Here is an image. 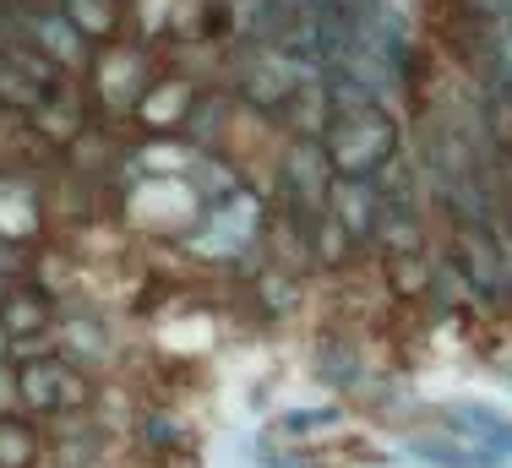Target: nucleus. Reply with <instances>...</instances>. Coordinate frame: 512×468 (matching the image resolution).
Returning <instances> with one entry per match:
<instances>
[{
    "mask_svg": "<svg viewBox=\"0 0 512 468\" xmlns=\"http://www.w3.org/2000/svg\"><path fill=\"white\" fill-rule=\"evenodd\" d=\"M197 158H202V147H191V142L175 131V137L148 142L137 158H131V164L148 169V175H191V169H197Z\"/></svg>",
    "mask_w": 512,
    "mask_h": 468,
    "instance_id": "4468645a",
    "label": "nucleus"
},
{
    "mask_svg": "<svg viewBox=\"0 0 512 468\" xmlns=\"http://www.w3.org/2000/svg\"><path fill=\"white\" fill-rule=\"evenodd\" d=\"M387 267H393V289L398 294H425L431 289V262L420 256H387Z\"/></svg>",
    "mask_w": 512,
    "mask_h": 468,
    "instance_id": "2eb2a0df",
    "label": "nucleus"
},
{
    "mask_svg": "<svg viewBox=\"0 0 512 468\" xmlns=\"http://www.w3.org/2000/svg\"><path fill=\"white\" fill-rule=\"evenodd\" d=\"M382 218H376V245L387 256H420L425 251V213H420V191H414V169L404 164V153L382 169Z\"/></svg>",
    "mask_w": 512,
    "mask_h": 468,
    "instance_id": "39448f33",
    "label": "nucleus"
},
{
    "mask_svg": "<svg viewBox=\"0 0 512 468\" xmlns=\"http://www.w3.org/2000/svg\"><path fill=\"white\" fill-rule=\"evenodd\" d=\"M322 147L338 175H382L404 153V137H398V120L382 109V98H365V104H338L327 115Z\"/></svg>",
    "mask_w": 512,
    "mask_h": 468,
    "instance_id": "f257e3e1",
    "label": "nucleus"
},
{
    "mask_svg": "<svg viewBox=\"0 0 512 468\" xmlns=\"http://www.w3.org/2000/svg\"><path fill=\"white\" fill-rule=\"evenodd\" d=\"M306 71H327V66H300V60H289L278 44L256 39L251 55L240 60V98H246L251 109H262V115H289V98H295Z\"/></svg>",
    "mask_w": 512,
    "mask_h": 468,
    "instance_id": "423d86ee",
    "label": "nucleus"
},
{
    "mask_svg": "<svg viewBox=\"0 0 512 468\" xmlns=\"http://www.w3.org/2000/svg\"><path fill=\"white\" fill-rule=\"evenodd\" d=\"M0 327L11 332V343H22V338H55V305H50V294L17 283V289L6 294V305H0Z\"/></svg>",
    "mask_w": 512,
    "mask_h": 468,
    "instance_id": "9b49d317",
    "label": "nucleus"
},
{
    "mask_svg": "<svg viewBox=\"0 0 512 468\" xmlns=\"http://www.w3.org/2000/svg\"><path fill=\"white\" fill-rule=\"evenodd\" d=\"M93 398V381L66 360V354H33V360H17V403L44 420L55 414H77L82 403Z\"/></svg>",
    "mask_w": 512,
    "mask_h": 468,
    "instance_id": "20e7f679",
    "label": "nucleus"
},
{
    "mask_svg": "<svg viewBox=\"0 0 512 468\" xmlns=\"http://www.w3.org/2000/svg\"><path fill=\"white\" fill-rule=\"evenodd\" d=\"M28 262H33V245H17V240H6V234H0V273L17 278Z\"/></svg>",
    "mask_w": 512,
    "mask_h": 468,
    "instance_id": "dca6fc26",
    "label": "nucleus"
},
{
    "mask_svg": "<svg viewBox=\"0 0 512 468\" xmlns=\"http://www.w3.org/2000/svg\"><path fill=\"white\" fill-rule=\"evenodd\" d=\"M153 55H148V39L142 44H115L99 49V55L88 60V93L93 104L109 109V115H131L137 109V98L153 88Z\"/></svg>",
    "mask_w": 512,
    "mask_h": 468,
    "instance_id": "7ed1b4c3",
    "label": "nucleus"
},
{
    "mask_svg": "<svg viewBox=\"0 0 512 468\" xmlns=\"http://www.w3.org/2000/svg\"><path fill=\"white\" fill-rule=\"evenodd\" d=\"M55 6L66 11L71 22H77L88 44H109V39H120V28H126V17H120V0H55Z\"/></svg>",
    "mask_w": 512,
    "mask_h": 468,
    "instance_id": "f8f14e48",
    "label": "nucleus"
},
{
    "mask_svg": "<svg viewBox=\"0 0 512 468\" xmlns=\"http://www.w3.org/2000/svg\"><path fill=\"white\" fill-rule=\"evenodd\" d=\"M197 104H202V93L191 77H153V88L137 98L131 120H137L142 131H153V137H175V131L191 126Z\"/></svg>",
    "mask_w": 512,
    "mask_h": 468,
    "instance_id": "6e6552de",
    "label": "nucleus"
},
{
    "mask_svg": "<svg viewBox=\"0 0 512 468\" xmlns=\"http://www.w3.org/2000/svg\"><path fill=\"white\" fill-rule=\"evenodd\" d=\"M11 289H17V278H11V273H0V305H6V294Z\"/></svg>",
    "mask_w": 512,
    "mask_h": 468,
    "instance_id": "a211bd4d",
    "label": "nucleus"
},
{
    "mask_svg": "<svg viewBox=\"0 0 512 468\" xmlns=\"http://www.w3.org/2000/svg\"><path fill=\"white\" fill-rule=\"evenodd\" d=\"M0 234L17 245H39L44 240V196L33 180L0 169Z\"/></svg>",
    "mask_w": 512,
    "mask_h": 468,
    "instance_id": "1a4fd4ad",
    "label": "nucleus"
},
{
    "mask_svg": "<svg viewBox=\"0 0 512 468\" xmlns=\"http://www.w3.org/2000/svg\"><path fill=\"white\" fill-rule=\"evenodd\" d=\"M0 365H11V332L0 327Z\"/></svg>",
    "mask_w": 512,
    "mask_h": 468,
    "instance_id": "f3484780",
    "label": "nucleus"
},
{
    "mask_svg": "<svg viewBox=\"0 0 512 468\" xmlns=\"http://www.w3.org/2000/svg\"><path fill=\"white\" fill-rule=\"evenodd\" d=\"M44 441L39 425L22 420V414H0V468H39Z\"/></svg>",
    "mask_w": 512,
    "mask_h": 468,
    "instance_id": "ddd939ff",
    "label": "nucleus"
},
{
    "mask_svg": "<svg viewBox=\"0 0 512 468\" xmlns=\"http://www.w3.org/2000/svg\"><path fill=\"white\" fill-rule=\"evenodd\" d=\"M327 218L349 234V245L365 251L376 245V218H382V175H338L327 196Z\"/></svg>",
    "mask_w": 512,
    "mask_h": 468,
    "instance_id": "0eeeda50",
    "label": "nucleus"
},
{
    "mask_svg": "<svg viewBox=\"0 0 512 468\" xmlns=\"http://www.w3.org/2000/svg\"><path fill=\"white\" fill-rule=\"evenodd\" d=\"M333 158H327L322 137H295V147L284 153V169H278V191H284V213L295 224L300 245L311 251V234L327 218V196H333Z\"/></svg>",
    "mask_w": 512,
    "mask_h": 468,
    "instance_id": "f03ea898",
    "label": "nucleus"
},
{
    "mask_svg": "<svg viewBox=\"0 0 512 468\" xmlns=\"http://www.w3.org/2000/svg\"><path fill=\"white\" fill-rule=\"evenodd\" d=\"M22 120H28V126L39 131V137L50 142V147H71V142L82 137V131H88V109H82V98H77V82H66V88L44 93Z\"/></svg>",
    "mask_w": 512,
    "mask_h": 468,
    "instance_id": "9d476101",
    "label": "nucleus"
}]
</instances>
